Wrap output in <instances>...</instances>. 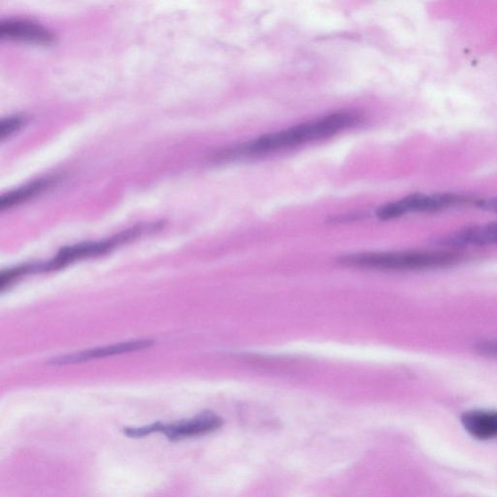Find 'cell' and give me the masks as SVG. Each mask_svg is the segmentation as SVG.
<instances>
[{
	"label": "cell",
	"mask_w": 497,
	"mask_h": 497,
	"mask_svg": "<svg viewBox=\"0 0 497 497\" xmlns=\"http://www.w3.org/2000/svg\"><path fill=\"white\" fill-rule=\"evenodd\" d=\"M360 121V115L356 112L334 113L286 131L264 135L254 141L224 150L215 157L217 161H221L244 155H257L289 148V147L333 137L338 132L357 126Z\"/></svg>",
	"instance_id": "6da1fadb"
},
{
	"label": "cell",
	"mask_w": 497,
	"mask_h": 497,
	"mask_svg": "<svg viewBox=\"0 0 497 497\" xmlns=\"http://www.w3.org/2000/svg\"><path fill=\"white\" fill-rule=\"evenodd\" d=\"M463 256L451 251L364 253L344 256L339 263L347 266L392 271H414L453 266Z\"/></svg>",
	"instance_id": "7a4b0ae2"
},
{
	"label": "cell",
	"mask_w": 497,
	"mask_h": 497,
	"mask_svg": "<svg viewBox=\"0 0 497 497\" xmlns=\"http://www.w3.org/2000/svg\"><path fill=\"white\" fill-rule=\"evenodd\" d=\"M161 229V223H143L103 241L85 242L64 247L49 262L31 264L32 274H36V270L37 273H46V271L49 273V271L61 269L83 258L106 254L113 248L137 240L146 232H154Z\"/></svg>",
	"instance_id": "3957f363"
},
{
	"label": "cell",
	"mask_w": 497,
	"mask_h": 497,
	"mask_svg": "<svg viewBox=\"0 0 497 497\" xmlns=\"http://www.w3.org/2000/svg\"><path fill=\"white\" fill-rule=\"evenodd\" d=\"M468 198L456 194H414L380 207L377 217L383 221L397 219L409 213H433L465 205Z\"/></svg>",
	"instance_id": "277c9868"
},
{
	"label": "cell",
	"mask_w": 497,
	"mask_h": 497,
	"mask_svg": "<svg viewBox=\"0 0 497 497\" xmlns=\"http://www.w3.org/2000/svg\"><path fill=\"white\" fill-rule=\"evenodd\" d=\"M223 425L217 414L203 412L191 419L173 424L154 423L145 426L146 435L163 434L171 442H179L185 438L206 435L218 431Z\"/></svg>",
	"instance_id": "5b68a950"
},
{
	"label": "cell",
	"mask_w": 497,
	"mask_h": 497,
	"mask_svg": "<svg viewBox=\"0 0 497 497\" xmlns=\"http://www.w3.org/2000/svg\"><path fill=\"white\" fill-rule=\"evenodd\" d=\"M0 35L3 38L38 45H50L55 39L51 30L27 20L3 21L0 24Z\"/></svg>",
	"instance_id": "8992f818"
},
{
	"label": "cell",
	"mask_w": 497,
	"mask_h": 497,
	"mask_svg": "<svg viewBox=\"0 0 497 497\" xmlns=\"http://www.w3.org/2000/svg\"><path fill=\"white\" fill-rule=\"evenodd\" d=\"M153 345L151 341H137L123 342L114 345H109L105 347H99L92 350H88V351L66 355L63 357L55 358L49 361V365L52 366H66L73 365L78 363H83L89 359L106 358L115 355H121L124 353H130L134 351H139V350H143L149 348Z\"/></svg>",
	"instance_id": "52a82bcc"
},
{
	"label": "cell",
	"mask_w": 497,
	"mask_h": 497,
	"mask_svg": "<svg viewBox=\"0 0 497 497\" xmlns=\"http://www.w3.org/2000/svg\"><path fill=\"white\" fill-rule=\"evenodd\" d=\"M442 244L451 248L497 245V223L471 225L445 237Z\"/></svg>",
	"instance_id": "ba28073f"
},
{
	"label": "cell",
	"mask_w": 497,
	"mask_h": 497,
	"mask_svg": "<svg viewBox=\"0 0 497 497\" xmlns=\"http://www.w3.org/2000/svg\"><path fill=\"white\" fill-rule=\"evenodd\" d=\"M462 425L474 438L489 440L497 437V412L473 410L461 416Z\"/></svg>",
	"instance_id": "9c48e42d"
},
{
	"label": "cell",
	"mask_w": 497,
	"mask_h": 497,
	"mask_svg": "<svg viewBox=\"0 0 497 497\" xmlns=\"http://www.w3.org/2000/svg\"><path fill=\"white\" fill-rule=\"evenodd\" d=\"M55 178H42L33 182L22 186L10 193L4 195L2 199H0V209L5 210L13 208V206L21 205L22 202H26L29 199L38 196L43 193L45 190L49 189L55 183Z\"/></svg>",
	"instance_id": "30bf717a"
},
{
	"label": "cell",
	"mask_w": 497,
	"mask_h": 497,
	"mask_svg": "<svg viewBox=\"0 0 497 497\" xmlns=\"http://www.w3.org/2000/svg\"><path fill=\"white\" fill-rule=\"evenodd\" d=\"M28 122V118L22 115L11 116L0 122V138L3 140L13 137Z\"/></svg>",
	"instance_id": "8fae6325"
},
{
	"label": "cell",
	"mask_w": 497,
	"mask_h": 497,
	"mask_svg": "<svg viewBox=\"0 0 497 497\" xmlns=\"http://www.w3.org/2000/svg\"><path fill=\"white\" fill-rule=\"evenodd\" d=\"M476 350L481 356L497 358V341L481 342L476 345Z\"/></svg>",
	"instance_id": "7c38bea8"
},
{
	"label": "cell",
	"mask_w": 497,
	"mask_h": 497,
	"mask_svg": "<svg viewBox=\"0 0 497 497\" xmlns=\"http://www.w3.org/2000/svg\"><path fill=\"white\" fill-rule=\"evenodd\" d=\"M476 206L484 211L497 214V198L479 200L476 202Z\"/></svg>",
	"instance_id": "4fadbf2b"
}]
</instances>
